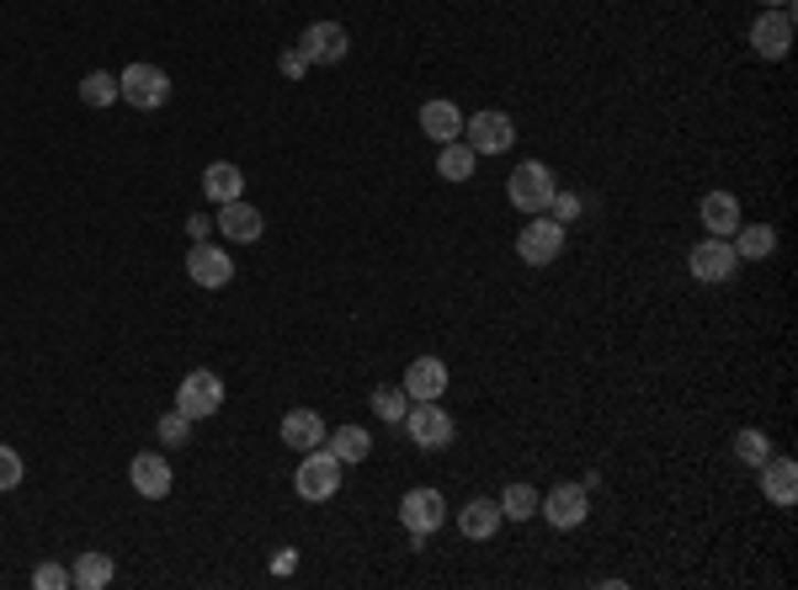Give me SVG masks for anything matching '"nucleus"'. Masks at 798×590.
<instances>
[{"label": "nucleus", "mask_w": 798, "mask_h": 590, "mask_svg": "<svg viewBox=\"0 0 798 590\" xmlns=\"http://www.w3.org/2000/svg\"><path fill=\"white\" fill-rule=\"evenodd\" d=\"M762 495L772 505H783V511H794L798 505V463L794 458H777L772 452L767 463H762Z\"/></svg>", "instance_id": "16"}, {"label": "nucleus", "mask_w": 798, "mask_h": 590, "mask_svg": "<svg viewBox=\"0 0 798 590\" xmlns=\"http://www.w3.org/2000/svg\"><path fill=\"white\" fill-rule=\"evenodd\" d=\"M203 192H208L214 203H235V197H246V171H240L235 160H214V165L203 171Z\"/></svg>", "instance_id": "22"}, {"label": "nucleus", "mask_w": 798, "mask_h": 590, "mask_svg": "<svg viewBox=\"0 0 798 590\" xmlns=\"http://www.w3.org/2000/svg\"><path fill=\"white\" fill-rule=\"evenodd\" d=\"M293 490H299V501L325 505L341 490V458L331 452V447L304 452V463H299V473H293Z\"/></svg>", "instance_id": "2"}, {"label": "nucleus", "mask_w": 798, "mask_h": 590, "mask_svg": "<svg viewBox=\"0 0 798 590\" xmlns=\"http://www.w3.org/2000/svg\"><path fill=\"white\" fill-rule=\"evenodd\" d=\"M762 6H767V11H788V0H762Z\"/></svg>", "instance_id": "37"}, {"label": "nucleus", "mask_w": 798, "mask_h": 590, "mask_svg": "<svg viewBox=\"0 0 798 590\" xmlns=\"http://www.w3.org/2000/svg\"><path fill=\"white\" fill-rule=\"evenodd\" d=\"M186 277L197 282V288H229L235 282V256H224L218 245H208V239H197L192 250H186Z\"/></svg>", "instance_id": "10"}, {"label": "nucleus", "mask_w": 798, "mask_h": 590, "mask_svg": "<svg viewBox=\"0 0 798 590\" xmlns=\"http://www.w3.org/2000/svg\"><path fill=\"white\" fill-rule=\"evenodd\" d=\"M277 69H282L288 81H304V75H309V54H304V49H288V54L277 60Z\"/></svg>", "instance_id": "35"}, {"label": "nucleus", "mask_w": 798, "mask_h": 590, "mask_svg": "<svg viewBox=\"0 0 798 590\" xmlns=\"http://www.w3.org/2000/svg\"><path fill=\"white\" fill-rule=\"evenodd\" d=\"M459 527H463V537L485 543V537H495V532H500V505H495V501H468L459 511Z\"/></svg>", "instance_id": "25"}, {"label": "nucleus", "mask_w": 798, "mask_h": 590, "mask_svg": "<svg viewBox=\"0 0 798 590\" xmlns=\"http://www.w3.org/2000/svg\"><path fill=\"white\" fill-rule=\"evenodd\" d=\"M553 224H570V218H581V197H575V192H564V186H559V192H553Z\"/></svg>", "instance_id": "33"}, {"label": "nucleus", "mask_w": 798, "mask_h": 590, "mask_svg": "<svg viewBox=\"0 0 798 590\" xmlns=\"http://www.w3.org/2000/svg\"><path fill=\"white\" fill-rule=\"evenodd\" d=\"M405 431H410V442L416 447H427V452H436V447H447L453 442V415L442 410L436 399H410V410H405V420H399Z\"/></svg>", "instance_id": "4"}, {"label": "nucleus", "mask_w": 798, "mask_h": 590, "mask_svg": "<svg viewBox=\"0 0 798 590\" xmlns=\"http://www.w3.org/2000/svg\"><path fill=\"white\" fill-rule=\"evenodd\" d=\"M517 256L527 266H553L564 256V224H553V218H527L522 235H517Z\"/></svg>", "instance_id": "9"}, {"label": "nucleus", "mask_w": 798, "mask_h": 590, "mask_svg": "<svg viewBox=\"0 0 798 590\" xmlns=\"http://www.w3.org/2000/svg\"><path fill=\"white\" fill-rule=\"evenodd\" d=\"M325 447L341 458V469H352V463H368L373 452V437L363 431V426H336L331 437H325Z\"/></svg>", "instance_id": "24"}, {"label": "nucleus", "mask_w": 798, "mask_h": 590, "mask_svg": "<svg viewBox=\"0 0 798 590\" xmlns=\"http://www.w3.org/2000/svg\"><path fill=\"white\" fill-rule=\"evenodd\" d=\"M118 101L139 107V112H154V107L171 101V75L160 64H128L118 75Z\"/></svg>", "instance_id": "1"}, {"label": "nucleus", "mask_w": 798, "mask_h": 590, "mask_svg": "<svg viewBox=\"0 0 798 590\" xmlns=\"http://www.w3.org/2000/svg\"><path fill=\"white\" fill-rule=\"evenodd\" d=\"M218 405H224V378L208 373V367L186 373L182 384H176V410L186 420H208V415H218Z\"/></svg>", "instance_id": "6"}, {"label": "nucleus", "mask_w": 798, "mask_h": 590, "mask_svg": "<svg viewBox=\"0 0 798 590\" xmlns=\"http://www.w3.org/2000/svg\"><path fill=\"white\" fill-rule=\"evenodd\" d=\"M22 484V458L11 447H0V490H17Z\"/></svg>", "instance_id": "34"}, {"label": "nucleus", "mask_w": 798, "mask_h": 590, "mask_svg": "<svg viewBox=\"0 0 798 590\" xmlns=\"http://www.w3.org/2000/svg\"><path fill=\"white\" fill-rule=\"evenodd\" d=\"M538 516H549L553 532H575L591 516V490L585 484H553L549 495H538Z\"/></svg>", "instance_id": "5"}, {"label": "nucleus", "mask_w": 798, "mask_h": 590, "mask_svg": "<svg viewBox=\"0 0 798 590\" xmlns=\"http://www.w3.org/2000/svg\"><path fill=\"white\" fill-rule=\"evenodd\" d=\"M421 128H427L431 144H453V139H463V112L453 101H427L421 107Z\"/></svg>", "instance_id": "20"}, {"label": "nucleus", "mask_w": 798, "mask_h": 590, "mask_svg": "<svg viewBox=\"0 0 798 590\" xmlns=\"http://www.w3.org/2000/svg\"><path fill=\"white\" fill-rule=\"evenodd\" d=\"M474 165H479V154L463 144V139L442 144V154H436V176H442V181H468V176H474Z\"/></svg>", "instance_id": "26"}, {"label": "nucleus", "mask_w": 798, "mask_h": 590, "mask_svg": "<svg viewBox=\"0 0 798 590\" xmlns=\"http://www.w3.org/2000/svg\"><path fill=\"white\" fill-rule=\"evenodd\" d=\"M687 271H692L698 282H730V277L740 271L735 245H730V239H719V235H708L703 245H692V250H687Z\"/></svg>", "instance_id": "8"}, {"label": "nucleus", "mask_w": 798, "mask_h": 590, "mask_svg": "<svg viewBox=\"0 0 798 590\" xmlns=\"http://www.w3.org/2000/svg\"><path fill=\"white\" fill-rule=\"evenodd\" d=\"M112 575H118L112 554H80V559H75V569H69V586H75V590H107V586H112Z\"/></svg>", "instance_id": "23"}, {"label": "nucleus", "mask_w": 798, "mask_h": 590, "mask_svg": "<svg viewBox=\"0 0 798 590\" xmlns=\"http://www.w3.org/2000/svg\"><path fill=\"white\" fill-rule=\"evenodd\" d=\"M698 218L708 224V235H719V239H730L740 224H745V218H740V197H735V192H708L703 207H698Z\"/></svg>", "instance_id": "19"}, {"label": "nucleus", "mask_w": 798, "mask_h": 590, "mask_svg": "<svg viewBox=\"0 0 798 590\" xmlns=\"http://www.w3.org/2000/svg\"><path fill=\"white\" fill-rule=\"evenodd\" d=\"M299 49L309 54V64H341L346 60V49H352V37L341 22H309L304 37H299Z\"/></svg>", "instance_id": "13"}, {"label": "nucleus", "mask_w": 798, "mask_h": 590, "mask_svg": "<svg viewBox=\"0 0 798 590\" xmlns=\"http://www.w3.org/2000/svg\"><path fill=\"white\" fill-rule=\"evenodd\" d=\"M218 207H224V213H218V229H224V239H235V245H256V239H261L267 218H261V213H256L246 197H235V203H218Z\"/></svg>", "instance_id": "18"}, {"label": "nucleus", "mask_w": 798, "mask_h": 590, "mask_svg": "<svg viewBox=\"0 0 798 590\" xmlns=\"http://www.w3.org/2000/svg\"><path fill=\"white\" fill-rule=\"evenodd\" d=\"M128 484H133L144 501H165V495H171V463H165L160 452H139V458L128 463Z\"/></svg>", "instance_id": "15"}, {"label": "nucleus", "mask_w": 798, "mask_h": 590, "mask_svg": "<svg viewBox=\"0 0 798 590\" xmlns=\"http://www.w3.org/2000/svg\"><path fill=\"white\" fill-rule=\"evenodd\" d=\"M32 586L37 590H69V569H64V564H37V569H32Z\"/></svg>", "instance_id": "32"}, {"label": "nucleus", "mask_w": 798, "mask_h": 590, "mask_svg": "<svg viewBox=\"0 0 798 590\" xmlns=\"http://www.w3.org/2000/svg\"><path fill=\"white\" fill-rule=\"evenodd\" d=\"M463 144L474 149V154H506V149L517 144V128L506 112H474V118H463Z\"/></svg>", "instance_id": "7"}, {"label": "nucleus", "mask_w": 798, "mask_h": 590, "mask_svg": "<svg viewBox=\"0 0 798 590\" xmlns=\"http://www.w3.org/2000/svg\"><path fill=\"white\" fill-rule=\"evenodd\" d=\"M511 207L517 213H549L553 192H559V181H553V171L543 165V160H522L517 171H511Z\"/></svg>", "instance_id": "3"}, {"label": "nucleus", "mask_w": 798, "mask_h": 590, "mask_svg": "<svg viewBox=\"0 0 798 590\" xmlns=\"http://www.w3.org/2000/svg\"><path fill=\"white\" fill-rule=\"evenodd\" d=\"M735 458L740 463H751V469H762V463L772 458L767 431H735Z\"/></svg>", "instance_id": "30"}, {"label": "nucleus", "mask_w": 798, "mask_h": 590, "mask_svg": "<svg viewBox=\"0 0 798 590\" xmlns=\"http://www.w3.org/2000/svg\"><path fill=\"white\" fill-rule=\"evenodd\" d=\"M500 522H527V516H538V490L532 484H506V495H500Z\"/></svg>", "instance_id": "27"}, {"label": "nucleus", "mask_w": 798, "mask_h": 590, "mask_svg": "<svg viewBox=\"0 0 798 590\" xmlns=\"http://www.w3.org/2000/svg\"><path fill=\"white\" fill-rule=\"evenodd\" d=\"M740 261H772L777 256V229L772 224H740L735 235H730Z\"/></svg>", "instance_id": "21"}, {"label": "nucleus", "mask_w": 798, "mask_h": 590, "mask_svg": "<svg viewBox=\"0 0 798 590\" xmlns=\"http://www.w3.org/2000/svg\"><path fill=\"white\" fill-rule=\"evenodd\" d=\"M751 49H756L762 60H783V54L794 49V17H788V11H762V17L751 22Z\"/></svg>", "instance_id": "12"}, {"label": "nucleus", "mask_w": 798, "mask_h": 590, "mask_svg": "<svg viewBox=\"0 0 798 590\" xmlns=\"http://www.w3.org/2000/svg\"><path fill=\"white\" fill-rule=\"evenodd\" d=\"M154 431H160V442H165V447H182L186 437H192V420H186L182 410H165V415H160V426H154Z\"/></svg>", "instance_id": "31"}, {"label": "nucleus", "mask_w": 798, "mask_h": 590, "mask_svg": "<svg viewBox=\"0 0 798 590\" xmlns=\"http://www.w3.org/2000/svg\"><path fill=\"white\" fill-rule=\"evenodd\" d=\"M405 394L410 399H442L447 394V362L442 356H416L410 367H405Z\"/></svg>", "instance_id": "14"}, {"label": "nucleus", "mask_w": 798, "mask_h": 590, "mask_svg": "<svg viewBox=\"0 0 798 590\" xmlns=\"http://www.w3.org/2000/svg\"><path fill=\"white\" fill-rule=\"evenodd\" d=\"M399 522L410 537H431V532L447 522V501L436 495V490H410L405 501H399Z\"/></svg>", "instance_id": "11"}, {"label": "nucleus", "mask_w": 798, "mask_h": 590, "mask_svg": "<svg viewBox=\"0 0 798 590\" xmlns=\"http://www.w3.org/2000/svg\"><path fill=\"white\" fill-rule=\"evenodd\" d=\"M405 410H410V394H405V388H373V415H378V420L399 426Z\"/></svg>", "instance_id": "29"}, {"label": "nucleus", "mask_w": 798, "mask_h": 590, "mask_svg": "<svg viewBox=\"0 0 798 590\" xmlns=\"http://www.w3.org/2000/svg\"><path fill=\"white\" fill-rule=\"evenodd\" d=\"M277 431H282V442L293 447V452H314V447H325V437H331V426L314 410H288Z\"/></svg>", "instance_id": "17"}, {"label": "nucleus", "mask_w": 798, "mask_h": 590, "mask_svg": "<svg viewBox=\"0 0 798 590\" xmlns=\"http://www.w3.org/2000/svg\"><path fill=\"white\" fill-rule=\"evenodd\" d=\"M272 569H277V575H288V569H293V548H277V559H272Z\"/></svg>", "instance_id": "36"}, {"label": "nucleus", "mask_w": 798, "mask_h": 590, "mask_svg": "<svg viewBox=\"0 0 798 590\" xmlns=\"http://www.w3.org/2000/svg\"><path fill=\"white\" fill-rule=\"evenodd\" d=\"M80 101H86V107H112V101H118V75L91 69V75L80 81Z\"/></svg>", "instance_id": "28"}]
</instances>
